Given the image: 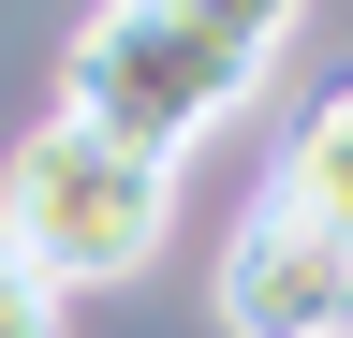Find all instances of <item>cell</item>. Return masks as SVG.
<instances>
[{
	"instance_id": "obj_5",
	"label": "cell",
	"mask_w": 353,
	"mask_h": 338,
	"mask_svg": "<svg viewBox=\"0 0 353 338\" xmlns=\"http://www.w3.org/2000/svg\"><path fill=\"white\" fill-rule=\"evenodd\" d=\"M176 15H206V30H221V45H250V59H280V45H294V15H309V0H176Z\"/></svg>"
},
{
	"instance_id": "obj_2",
	"label": "cell",
	"mask_w": 353,
	"mask_h": 338,
	"mask_svg": "<svg viewBox=\"0 0 353 338\" xmlns=\"http://www.w3.org/2000/svg\"><path fill=\"white\" fill-rule=\"evenodd\" d=\"M250 89H265V59L221 45L206 15H176V0H103L74 30V59H59V103L103 118V133H132V147H162V162L192 133H221Z\"/></svg>"
},
{
	"instance_id": "obj_4",
	"label": "cell",
	"mask_w": 353,
	"mask_h": 338,
	"mask_svg": "<svg viewBox=\"0 0 353 338\" xmlns=\"http://www.w3.org/2000/svg\"><path fill=\"white\" fill-rule=\"evenodd\" d=\"M280 191H294L309 221L353 250V89H324V103H309V133L280 147Z\"/></svg>"
},
{
	"instance_id": "obj_1",
	"label": "cell",
	"mask_w": 353,
	"mask_h": 338,
	"mask_svg": "<svg viewBox=\"0 0 353 338\" xmlns=\"http://www.w3.org/2000/svg\"><path fill=\"white\" fill-rule=\"evenodd\" d=\"M162 221H176V162L132 147V133H103V118H74V103L0 162V235H15L59 294L132 279V265L162 250Z\"/></svg>"
},
{
	"instance_id": "obj_3",
	"label": "cell",
	"mask_w": 353,
	"mask_h": 338,
	"mask_svg": "<svg viewBox=\"0 0 353 338\" xmlns=\"http://www.w3.org/2000/svg\"><path fill=\"white\" fill-rule=\"evenodd\" d=\"M221 324L236 338H353V250L265 177L221 235Z\"/></svg>"
},
{
	"instance_id": "obj_6",
	"label": "cell",
	"mask_w": 353,
	"mask_h": 338,
	"mask_svg": "<svg viewBox=\"0 0 353 338\" xmlns=\"http://www.w3.org/2000/svg\"><path fill=\"white\" fill-rule=\"evenodd\" d=\"M0 338H59V279H44L15 235H0Z\"/></svg>"
}]
</instances>
